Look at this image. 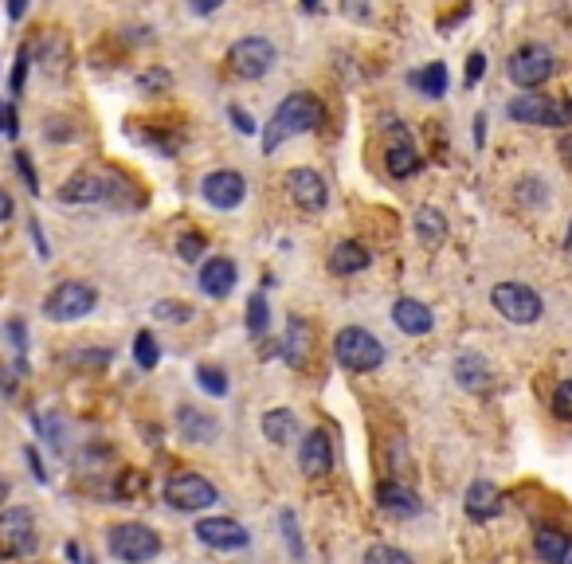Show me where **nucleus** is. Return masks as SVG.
Masks as SVG:
<instances>
[{
  "mask_svg": "<svg viewBox=\"0 0 572 564\" xmlns=\"http://www.w3.org/2000/svg\"><path fill=\"white\" fill-rule=\"evenodd\" d=\"M322 118H326V110H322V102H318L314 94H302V91L286 94L283 102L275 106L267 130H263V153H275L283 141L298 138V134H306V130H318Z\"/></svg>",
  "mask_w": 572,
  "mask_h": 564,
  "instance_id": "f257e3e1",
  "label": "nucleus"
},
{
  "mask_svg": "<svg viewBox=\"0 0 572 564\" xmlns=\"http://www.w3.org/2000/svg\"><path fill=\"white\" fill-rule=\"evenodd\" d=\"M334 357L341 369L349 373H373L384 365V345L381 337H373L369 329L361 326H345L334 337Z\"/></svg>",
  "mask_w": 572,
  "mask_h": 564,
  "instance_id": "f03ea898",
  "label": "nucleus"
},
{
  "mask_svg": "<svg viewBox=\"0 0 572 564\" xmlns=\"http://www.w3.org/2000/svg\"><path fill=\"white\" fill-rule=\"evenodd\" d=\"M106 549H110L114 561L145 564L161 553V537H157L149 525H142V521H126V525H114V529L106 533Z\"/></svg>",
  "mask_w": 572,
  "mask_h": 564,
  "instance_id": "7ed1b4c3",
  "label": "nucleus"
},
{
  "mask_svg": "<svg viewBox=\"0 0 572 564\" xmlns=\"http://www.w3.org/2000/svg\"><path fill=\"white\" fill-rule=\"evenodd\" d=\"M490 302H494V310H498L506 322H514V326H533V322L545 314L541 294H537L533 286H525V282H498V286L490 290Z\"/></svg>",
  "mask_w": 572,
  "mask_h": 564,
  "instance_id": "20e7f679",
  "label": "nucleus"
},
{
  "mask_svg": "<svg viewBox=\"0 0 572 564\" xmlns=\"http://www.w3.org/2000/svg\"><path fill=\"white\" fill-rule=\"evenodd\" d=\"M506 114L514 122H525V126H549V130H565L572 126V102H557L549 94H518Z\"/></svg>",
  "mask_w": 572,
  "mask_h": 564,
  "instance_id": "39448f33",
  "label": "nucleus"
},
{
  "mask_svg": "<svg viewBox=\"0 0 572 564\" xmlns=\"http://www.w3.org/2000/svg\"><path fill=\"white\" fill-rule=\"evenodd\" d=\"M98 294L91 282H59L55 290H51L48 298H44V314H48L51 322H79V318H87L91 310H95Z\"/></svg>",
  "mask_w": 572,
  "mask_h": 564,
  "instance_id": "423d86ee",
  "label": "nucleus"
},
{
  "mask_svg": "<svg viewBox=\"0 0 572 564\" xmlns=\"http://www.w3.org/2000/svg\"><path fill=\"white\" fill-rule=\"evenodd\" d=\"M118 188H122V181H118L114 173L79 169L75 177L63 181L59 200H63V204H110V200H118Z\"/></svg>",
  "mask_w": 572,
  "mask_h": 564,
  "instance_id": "0eeeda50",
  "label": "nucleus"
},
{
  "mask_svg": "<svg viewBox=\"0 0 572 564\" xmlns=\"http://www.w3.org/2000/svg\"><path fill=\"white\" fill-rule=\"evenodd\" d=\"M220 494H216V486L204 478V474H173L169 482H165V502L173 506V510H185V514H196V510H208L212 502H216Z\"/></svg>",
  "mask_w": 572,
  "mask_h": 564,
  "instance_id": "6e6552de",
  "label": "nucleus"
},
{
  "mask_svg": "<svg viewBox=\"0 0 572 564\" xmlns=\"http://www.w3.org/2000/svg\"><path fill=\"white\" fill-rule=\"evenodd\" d=\"M228 67L239 79H263L275 67V44L263 40V36H243L228 51Z\"/></svg>",
  "mask_w": 572,
  "mask_h": 564,
  "instance_id": "1a4fd4ad",
  "label": "nucleus"
},
{
  "mask_svg": "<svg viewBox=\"0 0 572 564\" xmlns=\"http://www.w3.org/2000/svg\"><path fill=\"white\" fill-rule=\"evenodd\" d=\"M36 549V517L28 510H4L0 514V561L28 557Z\"/></svg>",
  "mask_w": 572,
  "mask_h": 564,
  "instance_id": "9d476101",
  "label": "nucleus"
},
{
  "mask_svg": "<svg viewBox=\"0 0 572 564\" xmlns=\"http://www.w3.org/2000/svg\"><path fill=\"white\" fill-rule=\"evenodd\" d=\"M506 71H510V83L533 91V87H541V83L553 75V51L541 44H525L510 55V67H506Z\"/></svg>",
  "mask_w": 572,
  "mask_h": 564,
  "instance_id": "9b49d317",
  "label": "nucleus"
},
{
  "mask_svg": "<svg viewBox=\"0 0 572 564\" xmlns=\"http://www.w3.org/2000/svg\"><path fill=\"white\" fill-rule=\"evenodd\" d=\"M196 537H200V545H208V549H216V553H239V549H247V529L239 525L236 517H204V521H196V529H192Z\"/></svg>",
  "mask_w": 572,
  "mask_h": 564,
  "instance_id": "f8f14e48",
  "label": "nucleus"
},
{
  "mask_svg": "<svg viewBox=\"0 0 572 564\" xmlns=\"http://www.w3.org/2000/svg\"><path fill=\"white\" fill-rule=\"evenodd\" d=\"M200 196L216 208V212H232L243 204V196H247V181L239 177L236 169H216V173H208L204 181H200Z\"/></svg>",
  "mask_w": 572,
  "mask_h": 564,
  "instance_id": "ddd939ff",
  "label": "nucleus"
},
{
  "mask_svg": "<svg viewBox=\"0 0 572 564\" xmlns=\"http://www.w3.org/2000/svg\"><path fill=\"white\" fill-rule=\"evenodd\" d=\"M286 192H290V200L302 208V212H322L326 208V200H330V192H326V177L318 173V169H290L286 173Z\"/></svg>",
  "mask_w": 572,
  "mask_h": 564,
  "instance_id": "4468645a",
  "label": "nucleus"
},
{
  "mask_svg": "<svg viewBox=\"0 0 572 564\" xmlns=\"http://www.w3.org/2000/svg\"><path fill=\"white\" fill-rule=\"evenodd\" d=\"M384 165H388V173H392L396 181H408V177H416V173H420V153H416V145H412V138H408V130H400L396 122L388 126Z\"/></svg>",
  "mask_w": 572,
  "mask_h": 564,
  "instance_id": "2eb2a0df",
  "label": "nucleus"
},
{
  "mask_svg": "<svg viewBox=\"0 0 572 564\" xmlns=\"http://www.w3.org/2000/svg\"><path fill=\"white\" fill-rule=\"evenodd\" d=\"M298 467L306 470L310 478H322V474H330V470H334V439H330V431L314 427L310 435H302Z\"/></svg>",
  "mask_w": 572,
  "mask_h": 564,
  "instance_id": "dca6fc26",
  "label": "nucleus"
},
{
  "mask_svg": "<svg viewBox=\"0 0 572 564\" xmlns=\"http://www.w3.org/2000/svg\"><path fill=\"white\" fill-rule=\"evenodd\" d=\"M239 282V271L232 259H224V255H216V259H208L204 267H200V290L208 294V298H228L232 290H236Z\"/></svg>",
  "mask_w": 572,
  "mask_h": 564,
  "instance_id": "f3484780",
  "label": "nucleus"
},
{
  "mask_svg": "<svg viewBox=\"0 0 572 564\" xmlns=\"http://www.w3.org/2000/svg\"><path fill=\"white\" fill-rule=\"evenodd\" d=\"M392 322H396L400 333H408V337H424V333H431V326H435V314H431L420 298H396Z\"/></svg>",
  "mask_w": 572,
  "mask_h": 564,
  "instance_id": "a211bd4d",
  "label": "nucleus"
},
{
  "mask_svg": "<svg viewBox=\"0 0 572 564\" xmlns=\"http://www.w3.org/2000/svg\"><path fill=\"white\" fill-rule=\"evenodd\" d=\"M310 353H314V329H310V322H302V318H290L283 337V361L294 365V369H302L310 361Z\"/></svg>",
  "mask_w": 572,
  "mask_h": 564,
  "instance_id": "6ab92c4d",
  "label": "nucleus"
},
{
  "mask_svg": "<svg viewBox=\"0 0 572 564\" xmlns=\"http://www.w3.org/2000/svg\"><path fill=\"white\" fill-rule=\"evenodd\" d=\"M377 502H381L384 514H392V517H416L424 510L420 494L408 490V486H400V482H381V486H377Z\"/></svg>",
  "mask_w": 572,
  "mask_h": 564,
  "instance_id": "aec40b11",
  "label": "nucleus"
},
{
  "mask_svg": "<svg viewBox=\"0 0 572 564\" xmlns=\"http://www.w3.org/2000/svg\"><path fill=\"white\" fill-rule=\"evenodd\" d=\"M498 514H502V494H498V486L486 482V478L471 482V490H467V517H471V521H490V517H498Z\"/></svg>",
  "mask_w": 572,
  "mask_h": 564,
  "instance_id": "412c9836",
  "label": "nucleus"
},
{
  "mask_svg": "<svg viewBox=\"0 0 572 564\" xmlns=\"http://www.w3.org/2000/svg\"><path fill=\"white\" fill-rule=\"evenodd\" d=\"M369 263H373V251H369L365 243H357V239L337 243L334 255H330V271H334V275H357V271H365Z\"/></svg>",
  "mask_w": 572,
  "mask_h": 564,
  "instance_id": "4be33fe9",
  "label": "nucleus"
},
{
  "mask_svg": "<svg viewBox=\"0 0 572 564\" xmlns=\"http://www.w3.org/2000/svg\"><path fill=\"white\" fill-rule=\"evenodd\" d=\"M455 380H459L467 392H486V388L494 384V373H490V365H486L478 353H463V357L455 361Z\"/></svg>",
  "mask_w": 572,
  "mask_h": 564,
  "instance_id": "5701e85b",
  "label": "nucleus"
},
{
  "mask_svg": "<svg viewBox=\"0 0 572 564\" xmlns=\"http://www.w3.org/2000/svg\"><path fill=\"white\" fill-rule=\"evenodd\" d=\"M533 553L545 564H565L569 561V537L557 525H541L533 537Z\"/></svg>",
  "mask_w": 572,
  "mask_h": 564,
  "instance_id": "b1692460",
  "label": "nucleus"
},
{
  "mask_svg": "<svg viewBox=\"0 0 572 564\" xmlns=\"http://www.w3.org/2000/svg\"><path fill=\"white\" fill-rule=\"evenodd\" d=\"M263 435H267L271 443H279V447L294 443V439H298V420H294V412H290V408H271V412L263 416Z\"/></svg>",
  "mask_w": 572,
  "mask_h": 564,
  "instance_id": "393cba45",
  "label": "nucleus"
},
{
  "mask_svg": "<svg viewBox=\"0 0 572 564\" xmlns=\"http://www.w3.org/2000/svg\"><path fill=\"white\" fill-rule=\"evenodd\" d=\"M416 235H420V243H428V247H439L443 239H447V220H443V212H435V208H420L416 212Z\"/></svg>",
  "mask_w": 572,
  "mask_h": 564,
  "instance_id": "a878e982",
  "label": "nucleus"
},
{
  "mask_svg": "<svg viewBox=\"0 0 572 564\" xmlns=\"http://www.w3.org/2000/svg\"><path fill=\"white\" fill-rule=\"evenodd\" d=\"M177 423H181V431H185V439H192V443H208L212 435H216V423L208 420L204 412H196V408H181L177 412Z\"/></svg>",
  "mask_w": 572,
  "mask_h": 564,
  "instance_id": "bb28decb",
  "label": "nucleus"
},
{
  "mask_svg": "<svg viewBox=\"0 0 572 564\" xmlns=\"http://www.w3.org/2000/svg\"><path fill=\"white\" fill-rule=\"evenodd\" d=\"M412 83L428 94V98H439V94H447V67H443V63H428L424 71L412 75Z\"/></svg>",
  "mask_w": 572,
  "mask_h": 564,
  "instance_id": "cd10ccee",
  "label": "nucleus"
},
{
  "mask_svg": "<svg viewBox=\"0 0 572 564\" xmlns=\"http://www.w3.org/2000/svg\"><path fill=\"white\" fill-rule=\"evenodd\" d=\"M134 361H138L142 369H157V361H161V349H157V341H153L149 329H142V333L134 337Z\"/></svg>",
  "mask_w": 572,
  "mask_h": 564,
  "instance_id": "c85d7f7f",
  "label": "nucleus"
},
{
  "mask_svg": "<svg viewBox=\"0 0 572 564\" xmlns=\"http://www.w3.org/2000/svg\"><path fill=\"white\" fill-rule=\"evenodd\" d=\"M267 322H271L267 298H263V294H251V298H247V329H251L255 337H263V333H267Z\"/></svg>",
  "mask_w": 572,
  "mask_h": 564,
  "instance_id": "c756f323",
  "label": "nucleus"
},
{
  "mask_svg": "<svg viewBox=\"0 0 572 564\" xmlns=\"http://www.w3.org/2000/svg\"><path fill=\"white\" fill-rule=\"evenodd\" d=\"M279 525H283V537H286V545H290V557L302 561L306 549H302V533H298V517H294V510H283V514H279Z\"/></svg>",
  "mask_w": 572,
  "mask_h": 564,
  "instance_id": "7c9ffc66",
  "label": "nucleus"
},
{
  "mask_svg": "<svg viewBox=\"0 0 572 564\" xmlns=\"http://www.w3.org/2000/svg\"><path fill=\"white\" fill-rule=\"evenodd\" d=\"M196 384H200L208 396H228V376L220 373V369H212V365H200V369H196Z\"/></svg>",
  "mask_w": 572,
  "mask_h": 564,
  "instance_id": "2f4dec72",
  "label": "nucleus"
},
{
  "mask_svg": "<svg viewBox=\"0 0 572 564\" xmlns=\"http://www.w3.org/2000/svg\"><path fill=\"white\" fill-rule=\"evenodd\" d=\"M365 564H412V557L400 553V549H392V545H369Z\"/></svg>",
  "mask_w": 572,
  "mask_h": 564,
  "instance_id": "473e14b6",
  "label": "nucleus"
},
{
  "mask_svg": "<svg viewBox=\"0 0 572 564\" xmlns=\"http://www.w3.org/2000/svg\"><path fill=\"white\" fill-rule=\"evenodd\" d=\"M153 318H161V322H189L192 306L189 302H157V306H153Z\"/></svg>",
  "mask_w": 572,
  "mask_h": 564,
  "instance_id": "72a5a7b5",
  "label": "nucleus"
},
{
  "mask_svg": "<svg viewBox=\"0 0 572 564\" xmlns=\"http://www.w3.org/2000/svg\"><path fill=\"white\" fill-rule=\"evenodd\" d=\"M553 416L557 420H572V380H561L553 392Z\"/></svg>",
  "mask_w": 572,
  "mask_h": 564,
  "instance_id": "f704fd0d",
  "label": "nucleus"
},
{
  "mask_svg": "<svg viewBox=\"0 0 572 564\" xmlns=\"http://www.w3.org/2000/svg\"><path fill=\"white\" fill-rule=\"evenodd\" d=\"M177 255H181L185 263H196V259L204 255V235H196V232L181 235V239H177Z\"/></svg>",
  "mask_w": 572,
  "mask_h": 564,
  "instance_id": "c9c22d12",
  "label": "nucleus"
},
{
  "mask_svg": "<svg viewBox=\"0 0 572 564\" xmlns=\"http://www.w3.org/2000/svg\"><path fill=\"white\" fill-rule=\"evenodd\" d=\"M482 75H486V55H482V51H475V55L467 59V75H463V83H467V87H475Z\"/></svg>",
  "mask_w": 572,
  "mask_h": 564,
  "instance_id": "e433bc0d",
  "label": "nucleus"
},
{
  "mask_svg": "<svg viewBox=\"0 0 572 564\" xmlns=\"http://www.w3.org/2000/svg\"><path fill=\"white\" fill-rule=\"evenodd\" d=\"M0 134L4 138H16V114H12V106L0 98Z\"/></svg>",
  "mask_w": 572,
  "mask_h": 564,
  "instance_id": "4c0bfd02",
  "label": "nucleus"
},
{
  "mask_svg": "<svg viewBox=\"0 0 572 564\" xmlns=\"http://www.w3.org/2000/svg\"><path fill=\"white\" fill-rule=\"evenodd\" d=\"M138 87H142V91H153V87H169V75H165V71H142V75H138Z\"/></svg>",
  "mask_w": 572,
  "mask_h": 564,
  "instance_id": "58836bf2",
  "label": "nucleus"
},
{
  "mask_svg": "<svg viewBox=\"0 0 572 564\" xmlns=\"http://www.w3.org/2000/svg\"><path fill=\"white\" fill-rule=\"evenodd\" d=\"M228 118L236 122V130H239V134H255V130H259V126H255V118H251V114H243L239 106H232V110H228Z\"/></svg>",
  "mask_w": 572,
  "mask_h": 564,
  "instance_id": "ea45409f",
  "label": "nucleus"
},
{
  "mask_svg": "<svg viewBox=\"0 0 572 564\" xmlns=\"http://www.w3.org/2000/svg\"><path fill=\"white\" fill-rule=\"evenodd\" d=\"M16 165H20V177L28 181V188H32V192H40V181H36V169H32L28 153H16Z\"/></svg>",
  "mask_w": 572,
  "mask_h": 564,
  "instance_id": "a19ab883",
  "label": "nucleus"
},
{
  "mask_svg": "<svg viewBox=\"0 0 572 564\" xmlns=\"http://www.w3.org/2000/svg\"><path fill=\"white\" fill-rule=\"evenodd\" d=\"M24 75H28V47L20 51V59H16V71H12V91H16V94L24 91Z\"/></svg>",
  "mask_w": 572,
  "mask_h": 564,
  "instance_id": "79ce46f5",
  "label": "nucleus"
},
{
  "mask_svg": "<svg viewBox=\"0 0 572 564\" xmlns=\"http://www.w3.org/2000/svg\"><path fill=\"white\" fill-rule=\"evenodd\" d=\"M28 463H32V474H36V482H48V470H44V463H40V455L28 447Z\"/></svg>",
  "mask_w": 572,
  "mask_h": 564,
  "instance_id": "37998d69",
  "label": "nucleus"
},
{
  "mask_svg": "<svg viewBox=\"0 0 572 564\" xmlns=\"http://www.w3.org/2000/svg\"><path fill=\"white\" fill-rule=\"evenodd\" d=\"M345 12H349V16H357V20H365V16H369L365 0H345Z\"/></svg>",
  "mask_w": 572,
  "mask_h": 564,
  "instance_id": "c03bdc74",
  "label": "nucleus"
},
{
  "mask_svg": "<svg viewBox=\"0 0 572 564\" xmlns=\"http://www.w3.org/2000/svg\"><path fill=\"white\" fill-rule=\"evenodd\" d=\"M224 0H192V12H200V16H208V12H216Z\"/></svg>",
  "mask_w": 572,
  "mask_h": 564,
  "instance_id": "a18cd8bd",
  "label": "nucleus"
},
{
  "mask_svg": "<svg viewBox=\"0 0 572 564\" xmlns=\"http://www.w3.org/2000/svg\"><path fill=\"white\" fill-rule=\"evenodd\" d=\"M4 220H12V196L0 188V224H4Z\"/></svg>",
  "mask_w": 572,
  "mask_h": 564,
  "instance_id": "49530a36",
  "label": "nucleus"
},
{
  "mask_svg": "<svg viewBox=\"0 0 572 564\" xmlns=\"http://www.w3.org/2000/svg\"><path fill=\"white\" fill-rule=\"evenodd\" d=\"M24 8H28V0H8V16H12V20H20Z\"/></svg>",
  "mask_w": 572,
  "mask_h": 564,
  "instance_id": "de8ad7c7",
  "label": "nucleus"
},
{
  "mask_svg": "<svg viewBox=\"0 0 572 564\" xmlns=\"http://www.w3.org/2000/svg\"><path fill=\"white\" fill-rule=\"evenodd\" d=\"M475 141H478V145L486 141V118H482V114L475 118Z\"/></svg>",
  "mask_w": 572,
  "mask_h": 564,
  "instance_id": "09e8293b",
  "label": "nucleus"
},
{
  "mask_svg": "<svg viewBox=\"0 0 572 564\" xmlns=\"http://www.w3.org/2000/svg\"><path fill=\"white\" fill-rule=\"evenodd\" d=\"M318 4H322V0H302V8H310V12H314Z\"/></svg>",
  "mask_w": 572,
  "mask_h": 564,
  "instance_id": "8fccbe9b",
  "label": "nucleus"
},
{
  "mask_svg": "<svg viewBox=\"0 0 572 564\" xmlns=\"http://www.w3.org/2000/svg\"><path fill=\"white\" fill-rule=\"evenodd\" d=\"M4 498H8V482L0 478V502H4Z\"/></svg>",
  "mask_w": 572,
  "mask_h": 564,
  "instance_id": "3c124183",
  "label": "nucleus"
},
{
  "mask_svg": "<svg viewBox=\"0 0 572 564\" xmlns=\"http://www.w3.org/2000/svg\"><path fill=\"white\" fill-rule=\"evenodd\" d=\"M565 247H572V224H569V235H565Z\"/></svg>",
  "mask_w": 572,
  "mask_h": 564,
  "instance_id": "603ef678",
  "label": "nucleus"
}]
</instances>
